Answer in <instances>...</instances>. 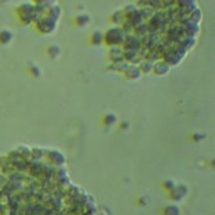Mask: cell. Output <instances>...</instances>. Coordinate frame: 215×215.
I'll return each instance as SVG.
<instances>
[{
	"label": "cell",
	"instance_id": "1",
	"mask_svg": "<svg viewBox=\"0 0 215 215\" xmlns=\"http://www.w3.org/2000/svg\"><path fill=\"white\" fill-rule=\"evenodd\" d=\"M0 215H95L58 174L26 167L12 174L0 192Z\"/></svg>",
	"mask_w": 215,
	"mask_h": 215
}]
</instances>
